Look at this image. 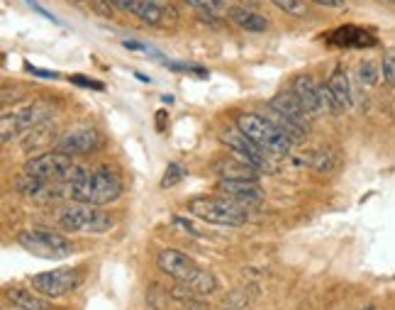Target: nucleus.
<instances>
[{
	"instance_id": "f257e3e1",
	"label": "nucleus",
	"mask_w": 395,
	"mask_h": 310,
	"mask_svg": "<svg viewBox=\"0 0 395 310\" xmlns=\"http://www.w3.org/2000/svg\"><path fill=\"white\" fill-rule=\"evenodd\" d=\"M125 191V184L117 174L108 169H95L85 174L78 184L68 186V196L76 203H88V205H108L115 203Z\"/></svg>"
},
{
	"instance_id": "f03ea898",
	"label": "nucleus",
	"mask_w": 395,
	"mask_h": 310,
	"mask_svg": "<svg viewBox=\"0 0 395 310\" xmlns=\"http://www.w3.org/2000/svg\"><path fill=\"white\" fill-rule=\"evenodd\" d=\"M237 130L242 135H247L261 152H266L271 159L286 157L291 152L293 142L269 120V117H261L256 113H242L237 117Z\"/></svg>"
},
{
	"instance_id": "7ed1b4c3",
	"label": "nucleus",
	"mask_w": 395,
	"mask_h": 310,
	"mask_svg": "<svg viewBox=\"0 0 395 310\" xmlns=\"http://www.w3.org/2000/svg\"><path fill=\"white\" fill-rule=\"evenodd\" d=\"M190 215L198 220L210 222L222 227H242L247 222V208L232 198H215V196H195L188 201Z\"/></svg>"
},
{
	"instance_id": "20e7f679",
	"label": "nucleus",
	"mask_w": 395,
	"mask_h": 310,
	"mask_svg": "<svg viewBox=\"0 0 395 310\" xmlns=\"http://www.w3.org/2000/svg\"><path fill=\"white\" fill-rule=\"evenodd\" d=\"M25 174L73 186V184H78L88 171L83 167H78L76 162H71L68 154L56 149V152H47V154H40V157L28 159V162H25Z\"/></svg>"
},
{
	"instance_id": "39448f33",
	"label": "nucleus",
	"mask_w": 395,
	"mask_h": 310,
	"mask_svg": "<svg viewBox=\"0 0 395 310\" xmlns=\"http://www.w3.org/2000/svg\"><path fill=\"white\" fill-rule=\"evenodd\" d=\"M59 225L63 232H108L115 227V220L110 213H105L100 205H88V203H76V205L66 208L59 215Z\"/></svg>"
},
{
	"instance_id": "423d86ee",
	"label": "nucleus",
	"mask_w": 395,
	"mask_h": 310,
	"mask_svg": "<svg viewBox=\"0 0 395 310\" xmlns=\"http://www.w3.org/2000/svg\"><path fill=\"white\" fill-rule=\"evenodd\" d=\"M18 244L28 254L40 256V259H63V256L73 254L71 239L51 232V229H25L18 234Z\"/></svg>"
},
{
	"instance_id": "0eeeda50",
	"label": "nucleus",
	"mask_w": 395,
	"mask_h": 310,
	"mask_svg": "<svg viewBox=\"0 0 395 310\" xmlns=\"http://www.w3.org/2000/svg\"><path fill=\"white\" fill-rule=\"evenodd\" d=\"M83 276L78 269H71V266H63V269H51V271H42V274H35L30 279L32 288H35L40 296L44 298H61L66 293L76 291L81 286Z\"/></svg>"
},
{
	"instance_id": "6e6552de",
	"label": "nucleus",
	"mask_w": 395,
	"mask_h": 310,
	"mask_svg": "<svg viewBox=\"0 0 395 310\" xmlns=\"http://www.w3.org/2000/svg\"><path fill=\"white\" fill-rule=\"evenodd\" d=\"M222 142L227 144L229 149L234 152V157H239L242 162H247L249 167H254L259 174H271L274 171V164H271V157L266 152H261L256 144L249 140L247 135L234 130H225L222 132Z\"/></svg>"
},
{
	"instance_id": "1a4fd4ad",
	"label": "nucleus",
	"mask_w": 395,
	"mask_h": 310,
	"mask_svg": "<svg viewBox=\"0 0 395 310\" xmlns=\"http://www.w3.org/2000/svg\"><path fill=\"white\" fill-rule=\"evenodd\" d=\"M157 266L162 274H166L169 279L178 281L181 286H190L202 271L190 256H186L183 252H178V249H164V252H159Z\"/></svg>"
},
{
	"instance_id": "9d476101",
	"label": "nucleus",
	"mask_w": 395,
	"mask_h": 310,
	"mask_svg": "<svg viewBox=\"0 0 395 310\" xmlns=\"http://www.w3.org/2000/svg\"><path fill=\"white\" fill-rule=\"evenodd\" d=\"M13 189L20 196L32 198V201H56V198L63 196V189L59 186V181L40 179V176H30V174H23L20 179H15Z\"/></svg>"
},
{
	"instance_id": "9b49d317",
	"label": "nucleus",
	"mask_w": 395,
	"mask_h": 310,
	"mask_svg": "<svg viewBox=\"0 0 395 310\" xmlns=\"http://www.w3.org/2000/svg\"><path fill=\"white\" fill-rule=\"evenodd\" d=\"M100 147V135L95 130H73L68 132L63 140H59L56 149L68 157H76V154H90Z\"/></svg>"
},
{
	"instance_id": "f8f14e48",
	"label": "nucleus",
	"mask_w": 395,
	"mask_h": 310,
	"mask_svg": "<svg viewBox=\"0 0 395 310\" xmlns=\"http://www.w3.org/2000/svg\"><path fill=\"white\" fill-rule=\"evenodd\" d=\"M217 191L237 203H259L264 198V189L256 181H237V179H220Z\"/></svg>"
},
{
	"instance_id": "ddd939ff",
	"label": "nucleus",
	"mask_w": 395,
	"mask_h": 310,
	"mask_svg": "<svg viewBox=\"0 0 395 310\" xmlns=\"http://www.w3.org/2000/svg\"><path fill=\"white\" fill-rule=\"evenodd\" d=\"M327 42L334 47H349V49H364V47H376V37L368 30L354 28V25H346V28H339L327 35Z\"/></svg>"
},
{
	"instance_id": "4468645a",
	"label": "nucleus",
	"mask_w": 395,
	"mask_h": 310,
	"mask_svg": "<svg viewBox=\"0 0 395 310\" xmlns=\"http://www.w3.org/2000/svg\"><path fill=\"white\" fill-rule=\"evenodd\" d=\"M269 108H274V110H279V113H283L286 117H291V120L298 122L303 130H310V113L303 108V103L296 98V93H293V90H288V93H279L276 98H271Z\"/></svg>"
},
{
	"instance_id": "2eb2a0df",
	"label": "nucleus",
	"mask_w": 395,
	"mask_h": 310,
	"mask_svg": "<svg viewBox=\"0 0 395 310\" xmlns=\"http://www.w3.org/2000/svg\"><path fill=\"white\" fill-rule=\"evenodd\" d=\"M40 110L35 105H28L23 110H15V113L3 115V142H10L13 137H18L23 130H30L37 120H40Z\"/></svg>"
},
{
	"instance_id": "dca6fc26",
	"label": "nucleus",
	"mask_w": 395,
	"mask_h": 310,
	"mask_svg": "<svg viewBox=\"0 0 395 310\" xmlns=\"http://www.w3.org/2000/svg\"><path fill=\"white\" fill-rule=\"evenodd\" d=\"M291 90L296 93V98L300 100L303 108H305L310 115L322 113V103H320V85L315 83L310 76H298L296 81H293Z\"/></svg>"
},
{
	"instance_id": "f3484780",
	"label": "nucleus",
	"mask_w": 395,
	"mask_h": 310,
	"mask_svg": "<svg viewBox=\"0 0 395 310\" xmlns=\"http://www.w3.org/2000/svg\"><path fill=\"white\" fill-rule=\"evenodd\" d=\"M227 18L232 20L237 28H242L247 32H264L266 28H269V23H266L264 15L254 13L252 8H229Z\"/></svg>"
},
{
	"instance_id": "a211bd4d",
	"label": "nucleus",
	"mask_w": 395,
	"mask_h": 310,
	"mask_svg": "<svg viewBox=\"0 0 395 310\" xmlns=\"http://www.w3.org/2000/svg\"><path fill=\"white\" fill-rule=\"evenodd\" d=\"M217 174L222 179H237V181H256L259 179V171L249 167L247 162H242L239 157L225 159L222 164H217Z\"/></svg>"
},
{
	"instance_id": "6ab92c4d",
	"label": "nucleus",
	"mask_w": 395,
	"mask_h": 310,
	"mask_svg": "<svg viewBox=\"0 0 395 310\" xmlns=\"http://www.w3.org/2000/svg\"><path fill=\"white\" fill-rule=\"evenodd\" d=\"M5 298L20 310H49V303L42 301L35 293L25 291V288H8V291H5Z\"/></svg>"
},
{
	"instance_id": "aec40b11",
	"label": "nucleus",
	"mask_w": 395,
	"mask_h": 310,
	"mask_svg": "<svg viewBox=\"0 0 395 310\" xmlns=\"http://www.w3.org/2000/svg\"><path fill=\"white\" fill-rule=\"evenodd\" d=\"M269 120L274 122V125L279 127V130H281L283 135H286L293 144L305 140V132H308V130H303V127L298 125V122H293L291 117H286L283 113H279V110L269 108Z\"/></svg>"
},
{
	"instance_id": "412c9836",
	"label": "nucleus",
	"mask_w": 395,
	"mask_h": 310,
	"mask_svg": "<svg viewBox=\"0 0 395 310\" xmlns=\"http://www.w3.org/2000/svg\"><path fill=\"white\" fill-rule=\"evenodd\" d=\"M329 88H332V93L337 95V100L346 108H351L354 105V98H351V85H349V76H346L344 68H334V73L329 76Z\"/></svg>"
},
{
	"instance_id": "4be33fe9",
	"label": "nucleus",
	"mask_w": 395,
	"mask_h": 310,
	"mask_svg": "<svg viewBox=\"0 0 395 310\" xmlns=\"http://www.w3.org/2000/svg\"><path fill=\"white\" fill-rule=\"evenodd\" d=\"M339 159L334 152H329V149H317V152L310 154V167L315 171H320V174H332L334 169H337Z\"/></svg>"
},
{
	"instance_id": "5701e85b",
	"label": "nucleus",
	"mask_w": 395,
	"mask_h": 310,
	"mask_svg": "<svg viewBox=\"0 0 395 310\" xmlns=\"http://www.w3.org/2000/svg\"><path fill=\"white\" fill-rule=\"evenodd\" d=\"M135 15L142 20V23H147V25H159V23H162V18H164V10H162V5H159V3L140 0V5H137Z\"/></svg>"
},
{
	"instance_id": "b1692460",
	"label": "nucleus",
	"mask_w": 395,
	"mask_h": 310,
	"mask_svg": "<svg viewBox=\"0 0 395 310\" xmlns=\"http://www.w3.org/2000/svg\"><path fill=\"white\" fill-rule=\"evenodd\" d=\"M320 103H322V110H324V113L339 115L341 110H344V105L339 103L337 95L332 93V88H329V85H320Z\"/></svg>"
},
{
	"instance_id": "393cba45",
	"label": "nucleus",
	"mask_w": 395,
	"mask_h": 310,
	"mask_svg": "<svg viewBox=\"0 0 395 310\" xmlns=\"http://www.w3.org/2000/svg\"><path fill=\"white\" fill-rule=\"evenodd\" d=\"M279 10H283L286 15H293V18H305L308 8L305 0H271Z\"/></svg>"
},
{
	"instance_id": "a878e982",
	"label": "nucleus",
	"mask_w": 395,
	"mask_h": 310,
	"mask_svg": "<svg viewBox=\"0 0 395 310\" xmlns=\"http://www.w3.org/2000/svg\"><path fill=\"white\" fill-rule=\"evenodd\" d=\"M186 176V169L181 164H169L166 171H164V179H162V189H174L176 184H181Z\"/></svg>"
},
{
	"instance_id": "bb28decb",
	"label": "nucleus",
	"mask_w": 395,
	"mask_h": 310,
	"mask_svg": "<svg viewBox=\"0 0 395 310\" xmlns=\"http://www.w3.org/2000/svg\"><path fill=\"white\" fill-rule=\"evenodd\" d=\"M378 78H381V73H378V66L373 61H364L359 66V81L364 85H376Z\"/></svg>"
},
{
	"instance_id": "cd10ccee",
	"label": "nucleus",
	"mask_w": 395,
	"mask_h": 310,
	"mask_svg": "<svg viewBox=\"0 0 395 310\" xmlns=\"http://www.w3.org/2000/svg\"><path fill=\"white\" fill-rule=\"evenodd\" d=\"M68 81H71V83H76V85H81V88L105 90V85H103V83H100V81H93V78L83 76V73H71V76H68Z\"/></svg>"
},
{
	"instance_id": "c85d7f7f",
	"label": "nucleus",
	"mask_w": 395,
	"mask_h": 310,
	"mask_svg": "<svg viewBox=\"0 0 395 310\" xmlns=\"http://www.w3.org/2000/svg\"><path fill=\"white\" fill-rule=\"evenodd\" d=\"M88 3L100 18H105V20L113 18V0H88Z\"/></svg>"
},
{
	"instance_id": "c756f323",
	"label": "nucleus",
	"mask_w": 395,
	"mask_h": 310,
	"mask_svg": "<svg viewBox=\"0 0 395 310\" xmlns=\"http://www.w3.org/2000/svg\"><path fill=\"white\" fill-rule=\"evenodd\" d=\"M166 66L174 68V71H186V73H195V76H207V68L195 66V64H174V61H166Z\"/></svg>"
},
{
	"instance_id": "7c9ffc66",
	"label": "nucleus",
	"mask_w": 395,
	"mask_h": 310,
	"mask_svg": "<svg viewBox=\"0 0 395 310\" xmlns=\"http://www.w3.org/2000/svg\"><path fill=\"white\" fill-rule=\"evenodd\" d=\"M383 78H386L388 85H393L395 88V56H386L383 59Z\"/></svg>"
},
{
	"instance_id": "2f4dec72",
	"label": "nucleus",
	"mask_w": 395,
	"mask_h": 310,
	"mask_svg": "<svg viewBox=\"0 0 395 310\" xmlns=\"http://www.w3.org/2000/svg\"><path fill=\"white\" fill-rule=\"evenodd\" d=\"M25 68H28L32 76H37V78H47V81H54V78H59V73L49 71V68H37V66H32V64H25Z\"/></svg>"
},
{
	"instance_id": "473e14b6",
	"label": "nucleus",
	"mask_w": 395,
	"mask_h": 310,
	"mask_svg": "<svg viewBox=\"0 0 395 310\" xmlns=\"http://www.w3.org/2000/svg\"><path fill=\"white\" fill-rule=\"evenodd\" d=\"M174 222H176V225H178V227H183L186 232H190V234H193V237H200V232H198V229L193 227V222H190V220H186V217L174 215Z\"/></svg>"
},
{
	"instance_id": "72a5a7b5",
	"label": "nucleus",
	"mask_w": 395,
	"mask_h": 310,
	"mask_svg": "<svg viewBox=\"0 0 395 310\" xmlns=\"http://www.w3.org/2000/svg\"><path fill=\"white\" fill-rule=\"evenodd\" d=\"M122 47H125V49H137V52H149V54H154L152 47L140 44V42H132V40H125V42H122Z\"/></svg>"
},
{
	"instance_id": "f704fd0d",
	"label": "nucleus",
	"mask_w": 395,
	"mask_h": 310,
	"mask_svg": "<svg viewBox=\"0 0 395 310\" xmlns=\"http://www.w3.org/2000/svg\"><path fill=\"white\" fill-rule=\"evenodd\" d=\"M312 3L324 5V8H332V10H344L346 8L344 0H312Z\"/></svg>"
},
{
	"instance_id": "c9c22d12",
	"label": "nucleus",
	"mask_w": 395,
	"mask_h": 310,
	"mask_svg": "<svg viewBox=\"0 0 395 310\" xmlns=\"http://www.w3.org/2000/svg\"><path fill=\"white\" fill-rule=\"evenodd\" d=\"M164 117H166V113H164V110H159V113H157V127H159V130H164Z\"/></svg>"
},
{
	"instance_id": "e433bc0d",
	"label": "nucleus",
	"mask_w": 395,
	"mask_h": 310,
	"mask_svg": "<svg viewBox=\"0 0 395 310\" xmlns=\"http://www.w3.org/2000/svg\"><path fill=\"white\" fill-rule=\"evenodd\" d=\"M210 8L212 10H222V8H225V0H210Z\"/></svg>"
},
{
	"instance_id": "4c0bfd02",
	"label": "nucleus",
	"mask_w": 395,
	"mask_h": 310,
	"mask_svg": "<svg viewBox=\"0 0 395 310\" xmlns=\"http://www.w3.org/2000/svg\"><path fill=\"white\" fill-rule=\"evenodd\" d=\"M162 100H164V103H174V95H162Z\"/></svg>"
},
{
	"instance_id": "58836bf2",
	"label": "nucleus",
	"mask_w": 395,
	"mask_h": 310,
	"mask_svg": "<svg viewBox=\"0 0 395 310\" xmlns=\"http://www.w3.org/2000/svg\"><path fill=\"white\" fill-rule=\"evenodd\" d=\"M242 3H247V5H256V0H242Z\"/></svg>"
},
{
	"instance_id": "ea45409f",
	"label": "nucleus",
	"mask_w": 395,
	"mask_h": 310,
	"mask_svg": "<svg viewBox=\"0 0 395 310\" xmlns=\"http://www.w3.org/2000/svg\"><path fill=\"white\" fill-rule=\"evenodd\" d=\"M364 310H376V306H366Z\"/></svg>"
},
{
	"instance_id": "a19ab883",
	"label": "nucleus",
	"mask_w": 395,
	"mask_h": 310,
	"mask_svg": "<svg viewBox=\"0 0 395 310\" xmlns=\"http://www.w3.org/2000/svg\"><path fill=\"white\" fill-rule=\"evenodd\" d=\"M381 3H391V5H393V3H395V0H381Z\"/></svg>"
},
{
	"instance_id": "79ce46f5",
	"label": "nucleus",
	"mask_w": 395,
	"mask_h": 310,
	"mask_svg": "<svg viewBox=\"0 0 395 310\" xmlns=\"http://www.w3.org/2000/svg\"><path fill=\"white\" fill-rule=\"evenodd\" d=\"M225 310H232V308H225Z\"/></svg>"
},
{
	"instance_id": "37998d69",
	"label": "nucleus",
	"mask_w": 395,
	"mask_h": 310,
	"mask_svg": "<svg viewBox=\"0 0 395 310\" xmlns=\"http://www.w3.org/2000/svg\"><path fill=\"white\" fill-rule=\"evenodd\" d=\"M78 3H83V0H78Z\"/></svg>"
}]
</instances>
